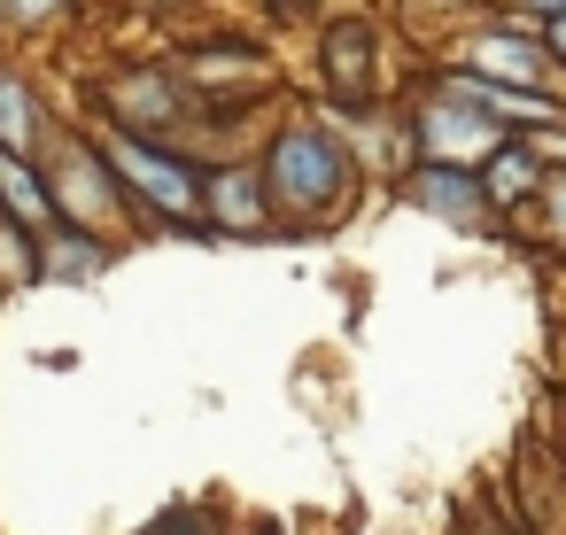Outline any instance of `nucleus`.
Returning <instances> with one entry per match:
<instances>
[{
	"label": "nucleus",
	"instance_id": "1",
	"mask_svg": "<svg viewBox=\"0 0 566 535\" xmlns=\"http://www.w3.org/2000/svg\"><path fill=\"white\" fill-rule=\"evenodd\" d=\"M272 187L287 195V202H303V210H318L334 187H342V156L318 140V133H287L280 148H272Z\"/></svg>",
	"mask_w": 566,
	"mask_h": 535
},
{
	"label": "nucleus",
	"instance_id": "2",
	"mask_svg": "<svg viewBox=\"0 0 566 535\" xmlns=\"http://www.w3.org/2000/svg\"><path fill=\"white\" fill-rule=\"evenodd\" d=\"M117 164H125V179H133L164 218H202V179H195L187 164H171V156H156V148H140V140H117Z\"/></svg>",
	"mask_w": 566,
	"mask_h": 535
},
{
	"label": "nucleus",
	"instance_id": "3",
	"mask_svg": "<svg viewBox=\"0 0 566 535\" xmlns=\"http://www.w3.org/2000/svg\"><path fill=\"white\" fill-rule=\"evenodd\" d=\"M481 195H489V202H520V195H535V156H527L520 140H512V148H496V156H489Z\"/></svg>",
	"mask_w": 566,
	"mask_h": 535
},
{
	"label": "nucleus",
	"instance_id": "4",
	"mask_svg": "<svg viewBox=\"0 0 566 535\" xmlns=\"http://www.w3.org/2000/svg\"><path fill=\"white\" fill-rule=\"evenodd\" d=\"M0 202L24 210V225H32V233H48V218H55V210H48V195H40V179H32L17 156H0Z\"/></svg>",
	"mask_w": 566,
	"mask_h": 535
},
{
	"label": "nucleus",
	"instance_id": "5",
	"mask_svg": "<svg viewBox=\"0 0 566 535\" xmlns=\"http://www.w3.org/2000/svg\"><path fill=\"white\" fill-rule=\"evenodd\" d=\"M419 195H427V210H450V218H481V202H489V195H481V187H473L465 171H450V179L434 171V179H427Z\"/></svg>",
	"mask_w": 566,
	"mask_h": 535
},
{
	"label": "nucleus",
	"instance_id": "6",
	"mask_svg": "<svg viewBox=\"0 0 566 535\" xmlns=\"http://www.w3.org/2000/svg\"><path fill=\"white\" fill-rule=\"evenodd\" d=\"M0 140H9V148L32 140V102H24V86H9V78H0Z\"/></svg>",
	"mask_w": 566,
	"mask_h": 535
},
{
	"label": "nucleus",
	"instance_id": "7",
	"mask_svg": "<svg viewBox=\"0 0 566 535\" xmlns=\"http://www.w3.org/2000/svg\"><path fill=\"white\" fill-rule=\"evenodd\" d=\"M55 0H0V17H17V24H32V17H48Z\"/></svg>",
	"mask_w": 566,
	"mask_h": 535
},
{
	"label": "nucleus",
	"instance_id": "8",
	"mask_svg": "<svg viewBox=\"0 0 566 535\" xmlns=\"http://www.w3.org/2000/svg\"><path fill=\"white\" fill-rule=\"evenodd\" d=\"M551 40H558V55H566V9H558V17H551Z\"/></svg>",
	"mask_w": 566,
	"mask_h": 535
},
{
	"label": "nucleus",
	"instance_id": "9",
	"mask_svg": "<svg viewBox=\"0 0 566 535\" xmlns=\"http://www.w3.org/2000/svg\"><path fill=\"white\" fill-rule=\"evenodd\" d=\"M551 218H558V233H566V187H558V202H551Z\"/></svg>",
	"mask_w": 566,
	"mask_h": 535
},
{
	"label": "nucleus",
	"instance_id": "10",
	"mask_svg": "<svg viewBox=\"0 0 566 535\" xmlns=\"http://www.w3.org/2000/svg\"><path fill=\"white\" fill-rule=\"evenodd\" d=\"M535 9H551V17H558V9H566V0H535Z\"/></svg>",
	"mask_w": 566,
	"mask_h": 535
}]
</instances>
